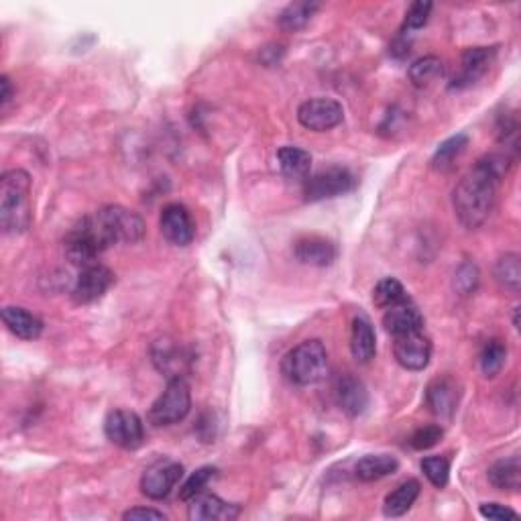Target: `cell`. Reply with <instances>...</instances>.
Listing matches in <instances>:
<instances>
[{"label": "cell", "mask_w": 521, "mask_h": 521, "mask_svg": "<svg viewBox=\"0 0 521 521\" xmlns=\"http://www.w3.org/2000/svg\"><path fill=\"white\" fill-rule=\"evenodd\" d=\"M506 172V157L487 155L455 188V212L465 229L475 231L487 222L497 200V183Z\"/></svg>", "instance_id": "6da1fadb"}, {"label": "cell", "mask_w": 521, "mask_h": 521, "mask_svg": "<svg viewBox=\"0 0 521 521\" xmlns=\"http://www.w3.org/2000/svg\"><path fill=\"white\" fill-rule=\"evenodd\" d=\"M33 224L31 175L11 170L0 180V226L6 234L27 232Z\"/></svg>", "instance_id": "7a4b0ae2"}, {"label": "cell", "mask_w": 521, "mask_h": 521, "mask_svg": "<svg viewBox=\"0 0 521 521\" xmlns=\"http://www.w3.org/2000/svg\"><path fill=\"white\" fill-rule=\"evenodd\" d=\"M88 221L106 249L113 245H134L145 237L143 218L124 206H104L88 216Z\"/></svg>", "instance_id": "3957f363"}, {"label": "cell", "mask_w": 521, "mask_h": 521, "mask_svg": "<svg viewBox=\"0 0 521 521\" xmlns=\"http://www.w3.org/2000/svg\"><path fill=\"white\" fill-rule=\"evenodd\" d=\"M283 373L300 388L320 383L328 375V352L320 340H304L283 359Z\"/></svg>", "instance_id": "277c9868"}, {"label": "cell", "mask_w": 521, "mask_h": 521, "mask_svg": "<svg viewBox=\"0 0 521 521\" xmlns=\"http://www.w3.org/2000/svg\"><path fill=\"white\" fill-rule=\"evenodd\" d=\"M192 409V391L188 381L183 377H173L167 379L165 391L159 395L153 406H151L147 419L151 426L163 428L180 424L186 419Z\"/></svg>", "instance_id": "5b68a950"}, {"label": "cell", "mask_w": 521, "mask_h": 521, "mask_svg": "<svg viewBox=\"0 0 521 521\" xmlns=\"http://www.w3.org/2000/svg\"><path fill=\"white\" fill-rule=\"evenodd\" d=\"M64 251H65V257L70 260L72 265L75 267H90L94 265L98 257L104 253L106 247L104 242L100 241L98 234L92 229V224L86 218H82V221L74 226V229L67 232V237L64 241Z\"/></svg>", "instance_id": "8992f818"}, {"label": "cell", "mask_w": 521, "mask_h": 521, "mask_svg": "<svg viewBox=\"0 0 521 521\" xmlns=\"http://www.w3.org/2000/svg\"><path fill=\"white\" fill-rule=\"evenodd\" d=\"M357 180L347 167H328L304 182V196L308 202H322L339 198L355 190Z\"/></svg>", "instance_id": "52a82bcc"}, {"label": "cell", "mask_w": 521, "mask_h": 521, "mask_svg": "<svg viewBox=\"0 0 521 521\" xmlns=\"http://www.w3.org/2000/svg\"><path fill=\"white\" fill-rule=\"evenodd\" d=\"M183 467L173 458H159L145 468L141 477V493L153 501L170 497L175 485L182 481Z\"/></svg>", "instance_id": "ba28073f"}, {"label": "cell", "mask_w": 521, "mask_h": 521, "mask_svg": "<svg viewBox=\"0 0 521 521\" xmlns=\"http://www.w3.org/2000/svg\"><path fill=\"white\" fill-rule=\"evenodd\" d=\"M104 434L114 447L124 450H137L145 440V428L141 418L129 409H114L106 416Z\"/></svg>", "instance_id": "9c48e42d"}, {"label": "cell", "mask_w": 521, "mask_h": 521, "mask_svg": "<svg viewBox=\"0 0 521 521\" xmlns=\"http://www.w3.org/2000/svg\"><path fill=\"white\" fill-rule=\"evenodd\" d=\"M298 121L308 131L324 133L339 127L344 121V111L332 98H312L298 108Z\"/></svg>", "instance_id": "30bf717a"}, {"label": "cell", "mask_w": 521, "mask_h": 521, "mask_svg": "<svg viewBox=\"0 0 521 521\" xmlns=\"http://www.w3.org/2000/svg\"><path fill=\"white\" fill-rule=\"evenodd\" d=\"M114 285V273L111 269L94 263L90 267H84L78 280L74 283V290H72V298L75 304L80 306H88V304H94L100 298H104V293L111 290Z\"/></svg>", "instance_id": "8fae6325"}, {"label": "cell", "mask_w": 521, "mask_h": 521, "mask_svg": "<svg viewBox=\"0 0 521 521\" xmlns=\"http://www.w3.org/2000/svg\"><path fill=\"white\" fill-rule=\"evenodd\" d=\"M393 355L408 371H424L432 359V342L422 334V330L403 334L393 342Z\"/></svg>", "instance_id": "7c38bea8"}, {"label": "cell", "mask_w": 521, "mask_h": 521, "mask_svg": "<svg viewBox=\"0 0 521 521\" xmlns=\"http://www.w3.org/2000/svg\"><path fill=\"white\" fill-rule=\"evenodd\" d=\"M159 229L165 241H170L175 247H188L194 241V221L188 212L186 206L182 204H167L159 216Z\"/></svg>", "instance_id": "4fadbf2b"}, {"label": "cell", "mask_w": 521, "mask_h": 521, "mask_svg": "<svg viewBox=\"0 0 521 521\" xmlns=\"http://www.w3.org/2000/svg\"><path fill=\"white\" fill-rule=\"evenodd\" d=\"M495 54H497V47L467 49V52L462 54L460 72L455 75V80L450 82V88L462 90V88H468V86H473V84H477L487 74V70H489Z\"/></svg>", "instance_id": "5bb4252c"}, {"label": "cell", "mask_w": 521, "mask_h": 521, "mask_svg": "<svg viewBox=\"0 0 521 521\" xmlns=\"http://www.w3.org/2000/svg\"><path fill=\"white\" fill-rule=\"evenodd\" d=\"M188 503V517L192 521H231L241 514L239 506L226 503L212 493H200Z\"/></svg>", "instance_id": "9a60e30c"}, {"label": "cell", "mask_w": 521, "mask_h": 521, "mask_svg": "<svg viewBox=\"0 0 521 521\" xmlns=\"http://www.w3.org/2000/svg\"><path fill=\"white\" fill-rule=\"evenodd\" d=\"M334 398L339 408L350 418L363 414L369 406V393L365 383L352 373H344L334 383Z\"/></svg>", "instance_id": "2e32d148"}, {"label": "cell", "mask_w": 521, "mask_h": 521, "mask_svg": "<svg viewBox=\"0 0 521 521\" xmlns=\"http://www.w3.org/2000/svg\"><path fill=\"white\" fill-rule=\"evenodd\" d=\"M151 359L157 371H162L167 379L173 377H183V371L188 369V355L178 342L172 339H159L151 347Z\"/></svg>", "instance_id": "e0dca14e"}, {"label": "cell", "mask_w": 521, "mask_h": 521, "mask_svg": "<svg viewBox=\"0 0 521 521\" xmlns=\"http://www.w3.org/2000/svg\"><path fill=\"white\" fill-rule=\"evenodd\" d=\"M460 399V389L452 377H438L426 389V401L432 414L438 418H452Z\"/></svg>", "instance_id": "ac0fdd59"}, {"label": "cell", "mask_w": 521, "mask_h": 521, "mask_svg": "<svg viewBox=\"0 0 521 521\" xmlns=\"http://www.w3.org/2000/svg\"><path fill=\"white\" fill-rule=\"evenodd\" d=\"M383 326H385V330L393 336V339H398V336L422 330L424 316L419 314V310L411 304V300H409V301H403V304L385 310Z\"/></svg>", "instance_id": "d6986e66"}, {"label": "cell", "mask_w": 521, "mask_h": 521, "mask_svg": "<svg viewBox=\"0 0 521 521\" xmlns=\"http://www.w3.org/2000/svg\"><path fill=\"white\" fill-rule=\"evenodd\" d=\"M293 255L310 267H328L336 259V247L322 237H304L293 245Z\"/></svg>", "instance_id": "ffe728a7"}, {"label": "cell", "mask_w": 521, "mask_h": 521, "mask_svg": "<svg viewBox=\"0 0 521 521\" xmlns=\"http://www.w3.org/2000/svg\"><path fill=\"white\" fill-rule=\"evenodd\" d=\"M350 352L355 357L357 363L367 365L375 359L377 352V339L373 324L367 316H357L352 320V330H350Z\"/></svg>", "instance_id": "44dd1931"}, {"label": "cell", "mask_w": 521, "mask_h": 521, "mask_svg": "<svg viewBox=\"0 0 521 521\" xmlns=\"http://www.w3.org/2000/svg\"><path fill=\"white\" fill-rule=\"evenodd\" d=\"M3 322L16 339L23 340H37L39 336L44 334L45 328L44 322H41V318L19 306H6L3 310Z\"/></svg>", "instance_id": "7402d4cb"}, {"label": "cell", "mask_w": 521, "mask_h": 521, "mask_svg": "<svg viewBox=\"0 0 521 521\" xmlns=\"http://www.w3.org/2000/svg\"><path fill=\"white\" fill-rule=\"evenodd\" d=\"M277 162H280V170L283 178L290 182H306L310 178V170H312V155L300 147H281L277 151Z\"/></svg>", "instance_id": "603a6c76"}, {"label": "cell", "mask_w": 521, "mask_h": 521, "mask_svg": "<svg viewBox=\"0 0 521 521\" xmlns=\"http://www.w3.org/2000/svg\"><path fill=\"white\" fill-rule=\"evenodd\" d=\"M419 491H422V485L416 478H408L403 481L398 489L391 491L388 497H385L383 514L388 517H401L406 516L408 511L414 506L416 499L419 497Z\"/></svg>", "instance_id": "cb8c5ba5"}, {"label": "cell", "mask_w": 521, "mask_h": 521, "mask_svg": "<svg viewBox=\"0 0 521 521\" xmlns=\"http://www.w3.org/2000/svg\"><path fill=\"white\" fill-rule=\"evenodd\" d=\"M399 468V460L389 455H369L360 458L355 467V477L363 483H373L393 475Z\"/></svg>", "instance_id": "d4e9b609"}, {"label": "cell", "mask_w": 521, "mask_h": 521, "mask_svg": "<svg viewBox=\"0 0 521 521\" xmlns=\"http://www.w3.org/2000/svg\"><path fill=\"white\" fill-rule=\"evenodd\" d=\"M489 483L499 491H519L521 487V460L519 457L501 458L489 468Z\"/></svg>", "instance_id": "484cf974"}, {"label": "cell", "mask_w": 521, "mask_h": 521, "mask_svg": "<svg viewBox=\"0 0 521 521\" xmlns=\"http://www.w3.org/2000/svg\"><path fill=\"white\" fill-rule=\"evenodd\" d=\"M320 5L312 3V0H301V3H291L283 8L280 15V27L285 33H298L308 27V23L312 21Z\"/></svg>", "instance_id": "4316f807"}, {"label": "cell", "mask_w": 521, "mask_h": 521, "mask_svg": "<svg viewBox=\"0 0 521 521\" xmlns=\"http://www.w3.org/2000/svg\"><path fill=\"white\" fill-rule=\"evenodd\" d=\"M409 82L414 84L416 88H428L432 86L434 82H438L444 75V62L436 55H426L419 57L418 62L409 65Z\"/></svg>", "instance_id": "83f0119b"}, {"label": "cell", "mask_w": 521, "mask_h": 521, "mask_svg": "<svg viewBox=\"0 0 521 521\" xmlns=\"http://www.w3.org/2000/svg\"><path fill=\"white\" fill-rule=\"evenodd\" d=\"M495 280L501 285L503 290L511 293H517L521 288V260L519 255L507 253L499 257L495 263Z\"/></svg>", "instance_id": "f1b7e54d"}, {"label": "cell", "mask_w": 521, "mask_h": 521, "mask_svg": "<svg viewBox=\"0 0 521 521\" xmlns=\"http://www.w3.org/2000/svg\"><path fill=\"white\" fill-rule=\"evenodd\" d=\"M373 301L377 308L389 310L393 306L403 304V301H409V296H408L406 288L401 285V281L395 280V277H385V280H381L375 285Z\"/></svg>", "instance_id": "f546056e"}, {"label": "cell", "mask_w": 521, "mask_h": 521, "mask_svg": "<svg viewBox=\"0 0 521 521\" xmlns=\"http://www.w3.org/2000/svg\"><path fill=\"white\" fill-rule=\"evenodd\" d=\"M468 145L467 134H455L442 143V145L436 149V153L432 157V165L440 172H448L452 165H455L457 159L465 153V149Z\"/></svg>", "instance_id": "4dcf8cb0"}, {"label": "cell", "mask_w": 521, "mask_h": 521, "mask_svg": "<svg viewBox=\"0 0 521 521\" xmlns=\"http://www.w3.org/2000/svg\"><path fill=\"white\" fill-rule=\"evenodd\" d=\"M507 360V349L501 340H489L483 347L481 352V369L485 377H497L501 369L506 367Z\"/></svg>", "instance_id": "1f68e13d"}, {"label": "cell", "mask_w": 521, "mask_h": 521, "mask_svg": "<svg viewBox=\"0 0 521 521\" xmlns=\"http://www.w3.org/2000/svg\"><path fill=\"white\" fill-rule=\"evenodd\" d=\"M478 281H481V273H478V267L473 263V260H465L455 273V280H452V285H455V291L460 298H468L473 296L478 288Z\"/></svg>", "instance_id": "d6a6232c"}, {"label": "cell", "mask_w": 521, "mask_h": 521, "mask_svg": "<svg viewBox=\"0 0 521 521\" xmlns=\"http://www.w3.org/2000/svg\"><path fill=\"white\" fill-rule=\"evenodd\" d=\"M216 475H218V470L214 467H202V468H198L196 473H192L188 477V481L182 485L180 499L182 501H190L192 497H196V495L204 493L208 483L214 481Z\"/></svg>", "instance_id": "836d02e7"}, {"label": "cell", "mask_w": 521, "mask_h": 521, "mask_svg": "<svg viewBox=\"0 0 521 521\" xmlns=\"http://www.w3.org/2000/svg\"><path fill=\"white\" fill-rule=\"evenodd\" d=\"M422 470L428 481H430L436 489H444L450 478V460L444 457H428L422 460Z\"/></svg>", "instance_id": "e575fe53"}, {"label": "cell", "mask_w": 521, "mask_h": 521, "mask_svg": "<svg viewBox=\"0 0 521 521\" xmlns=\"http://www.w3.org/2000/svg\"><path fill=\"white\" fill-rule=\"evenodd\" d=\"M442 436H444V430L440 426H436V424L424 426L411 434L409 444L414 450H428V448H434L436 444L442 440Z\"/></svg>", "instance_id": "d590c367"}, {"label": "cell", "mask_w": 521, "mask_h": 521, "mask_svg": "<svg viewBox=\"0 0 521 521\" xmlns=\"http://www.w3.org/2000/svg\"><path fill=\"white\" fill-rule=\"evenodd\" d=\"M432 13V3H424V0H418V3L411 5L406 13V21H403V31H418L422 29L424 25L430 19Z\"/></svg>", "instance_id": "8d00e7d4"}, {"label": "cell", "mask_w": 521, "mask_h": 521, "mask_svg": "<svg viewBox=\"0 0 521 521\" xmlns=\"http://www.w3.org/2000/svg\"><path fill=\"white\" fill-rule=\"evenodd\" d=\"M478 514H481V517L491 521H507L519 517L517 511L501 506V503H485V506H481V509H478Z\"/></svg>", "instance_id": "74e56055"}, {"label": "cell", "mask_w": 521, "mask_h": 521, "mask_svg": "<svg viewBox=\"0 0 521 521\" xmlns=\"http://www.w3.org/2000/svg\"><path fill=\"white\" fill-rule=\"evenodd\" d=\"M123 519L127 521H145V519H165L163 511H157L153 507H133L129 511H124Z\"/></svg>", "instance_id": "f35d334b"}, {"label": "cell", "mask_w": 521, "mask_h": 521, "mask_svg": "<svg viewBox=\"0 0 521 521\" xmlns=\"http://www.w3.org/2000/svg\"><path fill=\"white\" fill-rule=\"evenodd\" d=\"M0 86H3V96H0V106L6 108V104L11 103V98H13V88H11V80H8V75H3V78H0Z\"/></svg>", "instance_id": "ab89813d"}, {"label": "cell", "mask_w": 521, "mask_h": 521, "mask_svg": "<svg viewBox=\"0 0 521 521\" xmlns=\"http://www.w3.org/2000/svg\"><path fill=\"white\" fill-rule=\"evenodd\" d=\"M519 308H516V312H514V326H516V330H519Z\"/></svg>", "instance_id": "60d3db41"}]
</instances>
